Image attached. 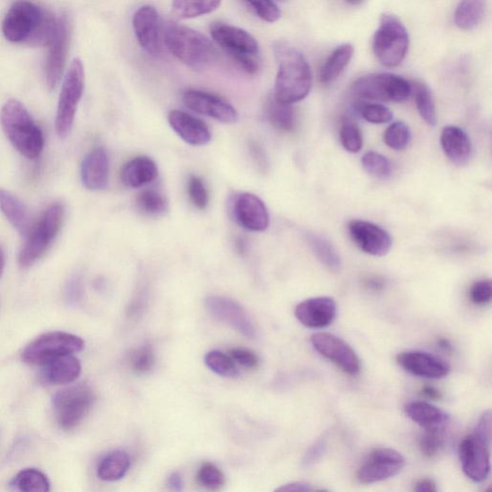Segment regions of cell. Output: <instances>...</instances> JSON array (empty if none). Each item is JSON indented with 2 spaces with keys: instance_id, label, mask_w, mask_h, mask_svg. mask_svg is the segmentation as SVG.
Returning a JSON list of instances; mask_svg holds the SVG:
<instances>
[{
  "instance_id": "cell-8",
  "label": "cell",
  "mask_w": 492,
  "mask_h": 492,
  "mask_svg": "<svg viewBox=\"0 0 492 492\" xmlns=\"http://www.w3.org/2000/svg\"><path fill=\"white\" fill-rule=\"evenodd\" d=\"M84 348V341L76 335L65 332H50L30 342L22 357L26 364L45 367L59 357L78 353Z\"/></svg>"
},
{
  "instance_id": "cell-29",
  "label": "cell",
  "mask_w": 492,
  "mask_h": 492,
  "mask_svg": "<svg viewBox=\"0 0 492 492\" xmlns=\"http://www.w3.org/2000/svg\"><path fill=\"white\" fill-rule=\"evenodd\" d=\"M405 413L424 429L445 427L450 420L446 411L425 401L408 403L405 407Z\"/></svg>"
},
{
  "instance_id": "cell-53",
  "label": "cell",
  "mask_w": 492,
  "mask_h": 492,
  "mask_svg": "<svg viewBox=\"0 0 492 492\" xmlns=\"http://www.w3.org/2000/svg\"><path fill=\"white\" fill-rule=\"evenodd\" d=\"M417 492H436L437 491L436 484L432 479L425 478L418 481L414 488Z\"/></svg>"
},
{
  "instance_id": "cell-57",
  "label": "cell",
  "mask_w": 492,
  "mask_h": 492,
  "mask_svg": "<svg viewBox=\"0 0 492 492\" xmlns=\"http://www.w3.org/2000/svg\"><path fill=\"white\" fill-rule=\"evenodd\" d=\"M438 348H440L442 350H444L446 353L452 352V345L450 341L446 339H440L437 341Z\"/></svg>"
},
{
  "instance_id": "cell-32",
  "label": "cell",
  "mask_w": 492,
  "mask_h": 492,
  "mask_svg": "<svg viewBox=\"0 0 492 492\" xmlns=\"http://www.w3.org/2000/svg\"><path fill=\"white\" fill-rule=\"evenodd\" d=\"M265 117L279 131L289 133L297 127V115L292 105L278 101L273 96L265 103Z\"/></svg>"
},
{
  "instance_id": "cell-6",
  "label": "cell",
  "mask_w": 492,
  "mask_h": 492,
  "mask_svg": "<svg viewBox=\"0 0 492 492\" xmlns=\"http://www.w3.org/2000/svg\"><path fill=\"white\" fill-rule=\"evenodd\" d=\"M64 219V208L60 203L50 205L35 222L19 255L22 268L31 267L41 259L57 237Z\"/></svg>"
},
{
  "instance_id": "cell-36",
  "label": "cell",
  "mask_w": 492,
  "mask_h": 492,
  "mask_svg": "<svg viewBox=\"0 0 492 492\" xmlns=\"http://www.w3.org/2000/svg\"><path fill=\"white\" fill-rule=\"evenodd\" d=\"M137 208L142 215L160 218L167 214L168 203L167 198L155 190H144L137 197Z\"/></svg>"
},
{
  "instance_id": "cell-26",
  "label": "cell",
  "mask_w": 492,
  "mask_h": 492,
  "mask_svg": "<svg viewBox=\"0 0 492 492\" xmlns=\"http://www.w3.org/2000/svg\"><path fill=\"white\" fill-rule=\"evenodd\" d=\"M159 170L153 160L148 156L133 158L122 168L121 180L125 187L139 189L153 182Z\"/></svg>"
},
{
  "instance_id": "cell-13",
  "label": "cell",
  "mask_w": 492,
  "mask_h": 492,
  "mask_svg": "<svg viewBox=\"0 0 492 492\" xmlns=\"http://www.w3.org/2000/svg\"><path fill=\"white\" fill-rule=\"evenodd\" d=\"M406 459L395 449L377 448L371 452L357 472L358 481L374 484L388 480L405 468Z\"/></svg>"
},
{
  "instance_id": "cell-28",
  "label": "cell",
  "mask_w": 492,
  "mask_h": 492,
  "mask_svg": "<svg viewBox=\"0 0 492 492\" xmlns=\"http://www.w3.org/2000/svg\"><path fill=\"white\" fill-rule=\"evenodd\" d=\"M0 210L22 236L29 235L34 223L29 210L17 196L0 189Z\"/></svg>"
},
{
  "instance_id": "cell-50",
  "label": "cell",
  "mask_w": 492,
  "mask_h": 492,
  "mask_svg": "<svg viewBox=\"0 0 492 492\" xmlns=\"http://www.w3.org/2000/svg\"><path fill=\"white\" fill-rule=\"evenodd\" d=\"M236 365L248 369L256 368L259 366V358L255 352L245 349H234L229 353Z\"/></svg>"
},
{
  "instance_id": "cell-22",
  "label": "cell",
  "mask_w": 492,
  "mask_h": 492,
  "mask_svg": "<svg viewBox=\"0 0 492 492\" xmlns=\"http://www.w3.org/2000/svg\"><path fill=\"white\" fill-rule=\"evenodd\" d=\"M70 42L69 22L65 18L58 21L57 33L49 45L46 65L47 83L49 90L56 89L61 82L66 53Z\"/></svg>"
},
{
  "instance_id": "cell-33",
  "label": "cell",
  "mask_w": 492,
  "mask_h": 492,
  "mask_svg": "<svg viewBox=\"0 0 492 492\" xmlns=\"http://www.w3.org/2000/svg\"><path fill=\"white\" fill-rule=\"evenodd\" d=\"M486 8L487 0H461L454 14L457 28L465 31L475 30L483 21Z\"/></svg>"
},
{
  "instance_id": "cell-15",
  "label": "cell",
  "mask_w": 492,
  "mask_h": 492,
  "mask_svg": "<svg viewBox=\"0 0 492 492\" xmlns=\"http://www.w3.org/2000/svg\"><path fill=\"white\" fill-rule=\"evenodd\" d=\"M188 109L225 125L237 122L238 113L234 106L221 97L201 90L186 91L182 97Z\"/></svg>"
},
{
  "instance_id": "cell-43",
  "label": "cell",
  "mask_w": 492,
  "mask_h": 492,
  "mask_svg": "<svg viewBox=\"0 0 492 492\" xmlns=\"http://www.w3.org/2000/svg\"><path fill=\"white\" fill-rule=\"evenodd\" d=\"M357 109L363 118L370 124H388L393 117L392 111L388 108L378 103H358Z\"/></svg>"
},
{
  "instance_id": "cell-30",
  "label": "cell",
  "mask_w": 492,
  "mask_h": 492,
  "mask_svg": "<svg viewBox=\"0 0 492 492\" xmlns=\"http://www.w3.org/2000/svg\"><path fill=\"white\" fill-rule=\"evenodd\" d=\"M353 56L354 47L351 44H342L332 52L319 73L322 84L329 85L335 82L348 68Z\"/></svg>"
},
{
  "instance_id": "cell-10",
  "label": "cell",
  "mask_w": 492,
  "mask_h": 492,
  "mask_svg": "<svg viewBox=\"0 0 492 492\" xmlns=\"http://www.w3.org/2000/svg\"><path fill=\"white\" fill-rule=\"evenodd\" d=\"M85 88V71L82 60L74 59L64 79L58 101L56 126L61 139L70 135L80 100Z\"/></svg>"
},
{
  "instance_id": "cell-11",
  "label": "cell",
  "mask_w": 492,
  "mask_h": 492,
  "mask_svg": "<svg viewBox=\"0 0 492 492\" xmlns=\"http://www.w3.org/2000/svg\"><path fill=\"white\" fill-rule=\"evenodd\" d=\"M413 91V86L403 77L392 73H371L356 80L353 95L372 101L403 102Z\"/></svg>"
},
{
  "instance_id": "cell-35",
  "label": "cell",
  "mask_w": 492,
  "mask_h": 492,
  "mask_svg": "<svg viewBox=\"0 0 492 492\" xmlns=\"http://www.w3.org/2000/svg\"><path fill=\"white\" fill-rule=\"evenodd\" d=\"M221 0H172V11L181 20L202 17L216 11Z\"/></svg>"
},
{
  "instance_id": "cell-46",
  "label": "cell",
  "mask_w": 492,
  "mask_h": 492,
  "mask_svg": "<svg viewBox=\"0 0 492 492\" xmlns=\"http://www.w3.org/2000/svg\"><path fill=\"white\" fill-rule=\"evenodd\" d=\"M129 363L138 374H148L155 365V355L150 345H144L129 354Z\"/></svg>"
},
{
  "instance_id": "cell-19",
  "label": "cell",
  "mask_w": 492,
  "mask_h": 492,
  "mask_svg": "<svg viewBox=\"0 0 492 492\" xmlns=\"http://www.w3.org/2000/svg\"><path fill=\"white\" fill-rule=\"evenodd\" d=\"M133 29L146 53L151 56H158L161 53V24L153 6L144 5L136 11L133 16Z\"/></svg>"
},
{
  "instance_id": "cell-48",
  "label": "cell",
  "mask_w": 492,
  "mask_h": 492,
  "mask_svg": "<svg viewBox=\"0 0 492 492\" xmlns=\"http://www.w3.org/2000/svg\"><path fill=\"white\" fill-rule=\"evenodd\" d=\"M188 194L193 205L201 211L205 210L210 202L206 184L201 177H191L188 181Z\"/></svg>"
},
{
  "instance_id": "cell-38",
  "label": "cell",
  "mask_w": 492,
  "mask_h": 492,
  "mask_svg": "<svg viewBox=\"0 0 492 492\" xmlns=\"http://www.w3.org/2000/svg\"><path fill=\"white\" fill-rule=\"evenodd\" d=\"M413 89L417 108L423 121L431 127L436 126V111L431 90L422 82H417Z\"/></svg>"
},
{
  "instance_id": "cell-18",
  "label": "cell",
  "mask_w": 492,
  "mask_h": 492,
  "mask_svg": "<svg viewBox=\"0 0 492 492\" xmlns=\"http://www.w3.org/2000/svg\"><path fill=\"white\" fill-rule=\"evenodd\" d=\"M232 212L236 221L251 232H263L269 229L270 215L262 199L250 193L238 194L233 202Z\"/></svg>"
},
{
  "instance_id": "cell-1",
  "label": "cell",
  "mask_w": 492,
  "mask_h": 492,
  "mask_svg": "<svg viewBox=\"0 0 492 492\" xmlns=\"http://www.w3.org/2000/svg\"><path fill=\"white\" fill-rule=\"evenodd\" d=\"M278 63L273 97L286 104H295L310 94L313 86L311 66L302 53L285 42L274 47Z\"/></svg>"
},
{
  "instance_id": "cell-37",
  "label": "cell",
  "mask_w": 492,
  "mask_h": 492,
  "mask_svg": "<svg viewBox=\"0 0 492 492\" xmlns=\"http://www.w3.org/2000/svg\"><path fill=\"white\" fill-rule=\"evenodd\" d=\"M11 486L22 492H46L50 489L47 475L35 469H26L19 472Z\"/></svg>"
},
{
  "instance_id": "cell-40",
  "label": "cell",
  "mask_w": 492,
  "mask_h": 492,
  "mask_svg": "<svg viewBox=\"0 0 492 492\" xmlns=\"http://www.w3.org/2000/svg\"><path fill=\"white\" fill-rule=\"evenodd\" d=\"M365 170L378 179H388L392 176V164L387 158L375 151H368L362 158Z\"/></svg>"
},
{
  "instance_id": "cell-47",
  "label": "cell",
  "mask_w": 492,
  "mask_h": 492,
  "mask_svg": "<svg viewBox=\"0 0 492 492\" xmlns=\"http://www.w3.org/2000/svg\"><path fill=\"white\" fill-rule=\"evenodd\" d=\"M263 22H275L281 18V11L273 0H244Z\"/></svg>"
},
{
  "instance_id": "cell-52",
  "label": "cell",
  "mask_w": 492,
  "mask_h": 492,
  "mask_svg": "<svg viewBox=\"0 0 492 492\" xmlns=\"http://www.w3.org/2000/svg\"><path fill=\"white\" fill-rule=\"evenodd\" d=\"M310 484L304 482H292L278 488L276 491L284 492H312L316 491Z\"/></svg>"
},
{
  "instance_id": "cell-31",
  "label": "cell",
  "mask_w": 492,
  "mask_h": 492,
  "mask_svg": "<svg viewBox=\"0 0 492 492\" xmlns=\"http://www.w3.org/2000/svg\"><path fill=\"white\" fill-rule=\"evenodd\" d=\"M130 457L124 450H115L102 458L98 467V476L105 482L121 480L130 469Z\"/></svg>"
},
{
  "instance_id": "cell-3",
  "label": "cell",
  "mask_w": 492,
  "mask_h": 492,
  "mask_svg": "<svg viewBox=\"0 0 492 492\" xmlns=\"http://www.w3.org/2000/svg\"><path fill=\"white\" fill-rule=\"evenodd\" d=\"M0 122L7 138L21 154L30 160L41 155L45 144L43 132L22 103L16 99L7 101Z\"/></svg>"
},
{
  "instance_id": "cell-27",
  "label": "cell",
  "mask_w": 492,
  "mask_h": 492,
  "mask_svg": "<svg viewBox=\"0 0 492 492\" xmlns=\"http://www.w3.org/2000/svg\"><path fill=\"white\" fill-rule=\"evenodd\" d=\"M82 371V363L74 354H68L46 365L44 378L51 384H70L77 380Z\"/></svg>"
},
{
  "instance_id": "cell-5",
  "label": "cell",
  "mask_w": 492,
  "mask_h": 492,
  "mask_svg": "<svg viewBox=\"0 0 492 492\" xmlns=\"http://www.w3.org/2000/svg\"><path fill=\"white\" fill-rule=\"evenodd\" d=\"M491 423L480 419L474 432L465 436L459 446L462 470L474 483H483L490 473Z\"/></svg>"
},
{
  "instance_id": "cell-4",
  "label": "cell",
  "mask_w": 492,
  "mask_h": 492,
  "mask_svg": "<svg viewBox=\"0 0 492 492\" xmlns=\"http://www.w3.org/2000/svg\"><path fill=\"white\" fill-rule=\"evenodd\" d=\"M211 36L244 72L256 74L261 68L260 48L256 39L243 29L223 22L211 25Z\"/></svg>"
},
{
  "instance_id": "cell-21",
  "label": "cell",
  "mask_w": 492,
  "mask_h": 492,
  "mask_svg": "<svg viewBox=\"0 0 492 492\" xmlns=\"http://www.w3.org/2000/svg\"><path fill=\"white\" fill-rule=\"evenodd\" d=\"M298 322L311 329H324L333 324L337 315L334 298L319 297L306 299L295 310Z\"/></svg>"
},
{
  "instance_id": "cell-59",
  "label": "cell",
  "mask_w": 492,
  "mask_h": 492,
  "mask_svg": "<svg viewBox=\"0 0 492 492\" xmlns=\"http://www.w3.org/2000/svg\"><path fill=\"white\" fill-rule=\"evenodd\" d=\"M345 2H347L350 5L356 6V5H360L361 4H363L364 0H345Z\"/></svg>"
},
{
  "instance_id": "cell-25",
  "label": "cell",
  "mask_w": 492,
  "mask_h": 492,
  "mask_svg": "<svg viewBox=\"0 0 492 492\" xmlns=\"http://www.w3.org/2000/svg\"><path fill=\"white\" fill-rule=\"evenodd\" d=\"M442 148L452 163L462 166L470 161L472 145L467 133L458 126H446L441 136Z\"/></svg>"
},
{
  "instance_id": "cell-41",
  "label": "cell",
  "mask_w": 492,
  "mask_h": 492,
  "mask_svg": "<svg viewBox=\"0 0 492 492\" xmlns=\"http://www.w3.org/2000/svg\"><path fill=\"white\" fill-rule=\"evenodd\" d=\"M341 142L345 151L357 153L363 149V135L358 125L351 119H344L340 129Z\"/></svg>"
},
{
  "instance_id": "cell-9",
  "label": "cell",
  "mask_w": 492,
  "mask_h": 492,
  "mask_svg": "<svg viewBox=\"0 0 492 492\" xmlns=\"http://www.w3.org/2000/svg\"><path fill=\"white\" fill-rule=\"evenodd\" d=\"M96 401L95 393L86 384L72 385L53 398V409L61 429L71 431L89 415Z\"/></svg>"
},
{
  "instance_id": "cell-44",
  "label": "cell",
  "mask_w": 492,
  "mask_h": 492,
  "mask_svg": "<svg viewBox=\"0 0 492 492\" xmlns=\"http://www.w3.org/2000/svg\"><path fill=\"white\" fill-rule=\"evenodd\" d=\"M197 479L204 488L210 490H219L225 484L223 472L211 462H205L199 469Z\"/></svg>"
},
{
  "instance_id": "cell-2",
  "label": "cell",
  "mask_w": 492,
  "mask_h": 492,
  "mask_svg": "<svg viewBox=\"0 0 492 492\" xmlns=\"http://www.w3.org/2000/svg\"><path fill=\"white\" fill-rule=\"evenodd\" d=\"M164 42L171 55L194 71H203L216 60L218 51L209 38L175 22H168Z\"/></svg>"
},
{
  "instance_id": "cell-49",
  "label": "cell",
  "mask_w": 492,
  "mask_h": 492,
  "mask_svg": "<svg viewBox=\"0 0 492 492\" xmlns=\"http://www.w3.org/2000/svg\"><path fill=\"white\" fill-rule=\"evenodd\" d=\"M470 297L477 306H486L491 302L492 286L490 281H480L475 282L470 291Z\"/></svg>"
},
{
  "instance_id": "cell-23",
  "label": "cell",
  "mask_w": 492,
  "mask_h": 492,
  "mask_svg": "<svg viewBox=\"0 0 492 492\" xmlns=\"http://www.w3.org/2000/svg\"><path fill=\"white\" fill-rule=\"evenodd\" d=\"M168 119L171 128L184 142L194 146H203L210 142L211 131L202 119L180 110L170 111Z\"/></svg>"
},
{
  "instance_id": "cell-34",
  "label": "cell",
  "mask_w": 492,
  "mask_h": 492,
  "mask_svg": "<svg viewBox=\"0 0 492 492\" xmlns=\"http://www.w3.org/2000/svg\"><path fill=\"white\" fill-rule=\"evenodd\" d=\"M305 238L319 262L331 272H340L341 268V257L337 249L327 238L310 232L306 233Z\"/></svg>"
},
{
  "instance_id": "cell-56",
  "label": "cell",
  "mask_w": 492,
  "mask_h": 492,
  "mask_svg": "<svg viewBox=\"0 0 492 492\" xmlns=\"http://www.w3.org/2000/svg\"><path fill=\"white\" fill-rule=\"evenodd\" d=\"M366 286L371 290L379 291L384 288V282L379 277H372L367 279Z\"/></svg>"
},
{
  "instance_id": "cell-14",
  "label": "cell",
  "mask_w": 492,
  "mask_h": 492,
  "mask_svg": "<svg viewBox=\"0 0 492 492\" xmlns=\"http://www.w3.org/2000/svg\"><path fill=\"white\" fill-rule=\"evenodd\" d=\"M314 349L327 360L338 366L345 374L357 376L361 372V361L350 345L329 333H315L311 337Z\"/></svg>"
},
{
  "instance_id": "cell-17",
  "label": "cell",
  "mask_w": 492,
  "mask_h": 492,
  "mask_svg": "<svg viewBox=\"0 0 492 492\" xmlns=\"http://www.w3.org/2000/svg\"><path fill=\"white\" fill-rule=\"evenodd\" d=\"M349 231L355 245L371 256L383 257L391 251L393 239L379 225L366 220H352L349 224Z\"/></svg>"
},
{
  "instance_id": "cell-16",
  "label": "cell",
  "mask_w": 492,
  "mask_h": 492,
  "mask_svg": "<svg viewBox=\"0 0 492 492\" xmlns=\"http://www.w3.org/2000/svg\"><path fill=\"white\" fill-rule=\"evenodd\" d=\"M205 306L210 315L217 321L228 324L247 339L256 337L254 323L237 302L229 298L211 296L206 298Z\"/></svg>"
},
{
  "instance_id": "cell-20",
  "label": "cell",
  "mask_w": 492,
  "mask_h": 492,
  "mask_svg": "<svg viewBox=\"0 0 492 492\" xmlns=\"http://www.w3.org/2000/svg\"><path fill=\"white\" fill-rule=\"evenodd\" d=\"M396 362L409 374L415 376L441 379L450 374V366L442 358L423 351H405L399 353Z\"/></svg>"
},
{
  "instance_id": "cell-7",
  "label": "cell",
  "mask_w": 492,
  "mask_h": 492,
  "mask_svg": "<svg viewBox=\"0 0 492 492\" xmlns=\"http://www.w3.org/2000/svg\"><path fill=\"white\" fill-rule=\"evenodd\" d=\"M410 37L405 25L397 17H381L374 38V52L378 61L387 68H396L407 56Z\"/></svg>"
},
{
  "instance_id": "cell-39",
  "label": "cell",
  "mask_w": 492,
  "mask_h": 492,
  "mask_svg": "<svg viewBox=\"0 0 492 492\" xmlns=\"http://www.w3.org/2000/svg\"><path fill=\"white\" fill-rule=\"evenodd\" d=\"M205 364L215 374L223 377L236 378L239 375L236 363L230 355L212 350L206 354Z\"/></svg>"
},
{
  "instance_id": "cell-55",
  "label": "cell",
  "mask_w": 492,
  "mask_h": 492,
  "mask_svg": "<svg viewBox=\"0 0 492 492\" xmlns=\"http://www.w3.org/2000/svg\"><path fill=\"white\" fill-rule=\"evenodd\" d=\"M420 394L424 396L425 398L430 399V401H441L443 398V395L440 391H437L434 387H424Z\"/></svg>"
},
{
  "instance_id": "cell-51",
  "label": "cell",
  "mask_w": 492,
  "mask_h": 492,
  "mask_svg": "<svg viewBox=\"0 0 492 492\" xmlns=\"http://www.w3.org/2000/svg\"><path fill=\"white\" fill-rule=\"evenodd\" d=\"M327 449V444L325 440L317 441L305 454L302 461L304 468H310L323 458Z\"/></svg>"
},
{
  "instance_id": "cell-24",
  "label": "cell",
  "mask_w": 492,
  "mask_h": 492,
  "mask_svg": "<svg viewBox=\"0 0 492 492\" xmlns=\"http://www.w3.org/2000/svg\"><path fill=\"white\" fill-rule=\"evenodd\" d=\"M110 174V160L102 148L91 151L82 166L83 185L90 191H101L108 187Z\"/></svg>"
},
{
  "instance_id": "cell-45",
  "label": "cell",
  "mask_w": 492,
  "mask_h": 492,
  "mask_svg": "<svg viewBox=\"0 0 492 492\" xmlns=\"http://www.w3.org/2000/svg\"><path fill=\"white\" fill-rule=\"evenodd\" d=\"M445 428L425 429L419 445L425 457L432 458L441 450L445 442Z\"/></svg>"
},
{
  "instance_id": "cell-58",
  "label": "cell",
  "mask_w": 492,
  "mask_h": 492,
  "mask_svg": "<svg viewBox=\"0 0 492 492\" xmlns=\"http://www.w3.org/2000/svg\"><path fill=\"white\" fill-rule=\"evenodd\" d=\"M5 267V257L2 248H0V277H2Z\"/></svg>"
},
{
  "instance_id": "cell-12",
  "label": "cell",
  "mask_w": 492,
  "mask_h": 492,
  "mask_svg": "<svg viewBox=\"0 0 492 492\" xmlns=\"http://www.w3.org/2000/svg\"><path fill=\"white\" fill-rule=\"evenodd\" d=\"M46 10L30 2L16 3L11 7L4 21L3 32L12 43H26L43 22Z\"/></svg>"
},
{
  "instance_id": "cell-42",
  "label": "cell",
  "mask_w": 492,
  "mask_h": 492,
  "mask_svg": "<svg viewBox=\"0 0 492 492\" xmlns=\"http://www.w3.org/2000/svg\"><path fill=\"white\" fill-rule=\"evenodd\" d=\"M384 141L392 150L403 151L411 141L410 129L402 122L394 123L384 131Z\"/></svg>"
},
{
  "instance_id": "cell-54",
  "label": "cell",
  "mask_w": 492,
  "mask_h": 492,
  "mask_svg": "<svg viewBox=\"0 0 492 492\" xmlns=\"http://www.w3.org/2000/svg\"><path fill=\"white\" fill-rule=\"evenodd\" d=\"M168 486L171 490L182 491L184 489V481L178 472L171 473L168 479Z\"/></svg>"
}]
</instances>
